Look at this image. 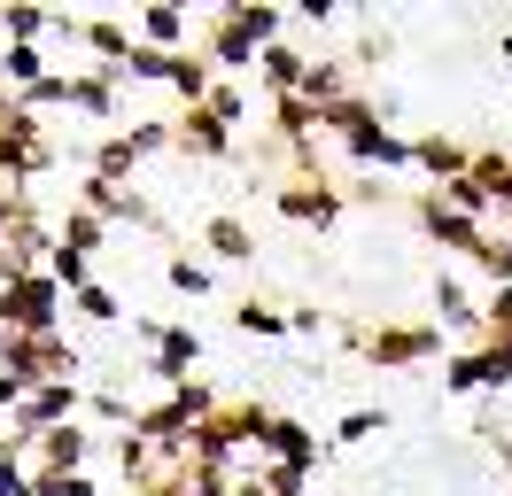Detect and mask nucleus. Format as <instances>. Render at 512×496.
Here are the masks:
<instances>
[{
    "label": "nucleus",
    "mask_w": 512,
    "mask_h": 496,
    "mask_svg": "<svg viewBox=\"0 0 512 496\" xmlns=\"http://www.w3.org/2000/svg\"><path fill=\"white\" fill-rule=\"evenodd\" d=\"M256 70H264L272 101H280V93H303V70H311V55H303V47H280V39H272V47L256 55Z\"/></svg>",
    "instance_id": "obj_19"
},
{
    "label": "nucleus",
    "mask_w": 512,
    "mask_h": 496,
    "mask_svg": "<svg viewBox=\"0 0 512 496\" xmlns=\"http://www.w3.org/2000/svg\"><path fill=\"white\" fill-rule=\"evenodd\" d=\"M24 396H32V388H24L16 372H0V411H24Z\"/></svg>",
    "instance_id": "obj_37"
},
{
    "label": "nucleus",
    "mask_w": 512,
    "mask_h": 496,
    "mask_svg": "<svg viewBox=\"0 0 512 496\" xmlns=\"http://www.w3.org/2000/svg\"><path fill=\"white\" fill-rule=\"evenodd\" d=\"M163 279H171L179 295H210V287H218V279H210V264H202V256H187V248H171V264H163Z\"/></svg>",
    "instance_id": "obj_27"
},
{
    "label": "nucleus",
    "mask_w": 512,
    "mask_h": 496,
    "mask_svg": "<svg viewBox=\"0 0 512 496\" xmlns=\"http://www.w3.org/2000/svg\"><path fill=\"white\" fill-rule=\"evenodd\" d=\"M0 450H8V442H0Z\"/></svg>",
    "instance_id": "obj_43"
},
{
    "label": "nucleus",
    "mask_w": 512,
    "mask_h": 496,
    "mask_svg": "<svg viewBox=\"0 0 512 496\" xmlns=\"http://www.w3.org/2000/svg\"><path fill=\"white\" fill-rule=\"evenodd\" d=\"M342 148H350V163H381V171H412V140H396L381 124V109L373 117H357L350 132H342Z\"/></svg>",
    "instance_id": "obj_10"
},
{
    "label": "nucleus",
    "mask_w": 512,
    "mask_h": 496,
    "mask_svg": "<svg viewBox=\"0 0 512 496\" xmlns=\"http://www.w3.org/2000/svg\"><path fill=\"white\" fill-rule=\"evenodd\" d=\"M256 481H264V496H303V481H311V465H264Z\"/></svg>",
    "instance_id": "obj_32"
},
{
    "label": "nucleus",
    "mask_w": 512,
    "mask_h": 496,
    "mask_svg": "<svg viewBox=\"0 0 512 496\" xmlns=\"http://www.w3.org/2000/svg\"><path fill=\"white\" fill-rule=\"evenodd\" d=\"M505 62H512V31H505Z\"/></svg>",
    "instance_id": "obj_39"
},
{
    "label": "nucleus",
    "mask_w": 512,
    "mask_h": 496,
    "mask_svg": "<svg viewBox=\"0 0 512 496\" xmlns=\"http://www.w3.org/2000/svg\"><path fill=\"white\" fill-rule=\"evenodd\" d=\"M140 47H156V55H179V47H187V8H171V0H148V8H140Z\"/></svg>",
    "instance_id": "obj_17"
},
{
    "label": "nucleus",
    "mask_w": 512,
    "mask_h": 496,
    "mask_svg": "<svg viewBox=\"0 0 512 496\" xmlns=\"http://www.w3.org/2000/svg\"><path fill=\"white\" fill-rule=\"evenodd\" d=\"M412 210H419V225H427V241H443L450 256H474V248H481V225H474V217H458V210L443 202V194H435V186L419 194Z\"/></svg>",
    "instance_id": "obj_11"
},
{
    "label": "nucleus",
    "mask_w": 512,
    "mask_h": 496,
    "mask_svg": "<svg viewBox=\"0 0 512 496\" xmlns=\"http://www.w3.org/2000/svg\"><path fill=\"white\" fill-rule=\"evenodd\" d=\"M70 109H86V117H117V70H86V78H70Z\"/></svg>",
    "instance_id": "obj_23"
},
{
    "label": "nucleus",
    "mask_w": 512,
    "mask_h": 496,
    "mask_svg": "<svg viewBox=\"0 0 512 496\" xmlns=\"http://www.w3.org/2000/svg\"><path fill=\"white\" fill-rule=\"evenodd\" d=\"M443 388H450V396H474V388H512V357L497 349V341H474V349L443 357Z\"/></svg>",
    "instance_id": "obj_9"
},
{
    "label": "nucleus",
    "mask_w": 512,
    "mask_h": 496,
    "mask_svg": "<svg viewBox=\"0 0 512 496\" xmlns=\"http://www.w3.org/2000/svg\"><path fill=\"white\" fill-rule=\"evenodd\" d=\"M202 248L225 256V264H249V256H256V233L241 225V217H210V225H202Z\"/></svg>",
    "instance_id": "obj_22"
},
{
    "label": "nucleus",
    "mask_w": 512,
    "mask_h": 496,
    "mask_svg": "<svg viewBox=\"0 0 512 496\" xmlns=\"http://www.w3.org/2000/svg\"><path fill=\"white\" fill-rule=\"evenodd\" d=\"M156 148H171V117H140V124H125V132H109V140H101V148L86 155V163H94L86 179L132 186V171H140V163H148Z\"/></svg>",
    "instance_id": "obj_4"
},
{
    "label": "nucleus",
    "mask_w": 512,
    "mask_h": 496,
    "mask_svg": "<svg viewBox=\"0 0 512 496\" xmlns=\"http://www.w3.org/2000/svg\"><path fill=\"white\" fill-rule=\"evenodd\" d=\"M0 372H16V380L39 396V388H63V380H78V349H70L63 334H8Z\"/></svg>",
    "instance_id": "obj_3"
},
{
    "label": "nucleus",
    "mask_w": 512,
    "mask_h": 496,
    "mask_svg": "<svg viewBox=\"0 0 512 496\" xmlns=\"http://www.w3.org/2000/svg\"><path fill=\"white\" fill-rule=\"evenodd\" d=\"M233 496H264V481H233Z\"/></svg>",
    "instance_id": "obj_38"
},
{
    "label": "nucleus",
    "mask_w": 512,
    "mask_h": 496,
    "mask_svg": "<svg viewBox=\"0 0 512 496\" xmlns=\"http://www.w3.org/2000/svg\"><path fill=\"white\" fill-rule=\"evenodd\" d=\"M334 496H350V489H334Z\"/></svg>",
    "instance_id": "obj_42"
},
{
    "label": "nucleus",
    "mask_w": 512,
    "mask_h": 496,
    "mask_svg": "<svg viewBox=\"0 0 512 496\" xmlns=\"http://www.w3.org/2000/svg\"><path fill=\"white\" fill-rule=\"evenodd\" d=\"M194 496H233V465H194Z\"/></svg>",
    "instance_id": "obj_36"
},
{
    "label": "nucleus",
    "mask_w": 512,
    "mask_h": 496,
    "mask_svg": "<svg viewBox=\"0 0 512 496\" xmlns=\"http://www.w3.org/2000/svg\"><path fill=\"white\" fill-rule=\"evenodd\" d=\"M0 326H8V334H55V326H63V287L47 272L8 279V287H0Z\"/></svg>",
    "instance_id": "obj_6"
},
{
    "label": "nucleus",
    "mask_w": 512,
    "mask_h": 496,
    "mask_svg": "<svg viewBox=\"0 0 512 496\" xmlns=\"http://www.w3.org/2000/svg\"><path fill=\"white\" fill-rule=\"evenodd\" d=\"M78 39H86V47L101 55V70H125V55L140 47V39H132L125 24H109V16H86V24H78Z\"/></svg>",
    "instance_id": "obj_21"
},
{
    "label": "nucleus",
    "mask_w": 512,
    "mask_h": 496,
    "mask_svg": "<svg viewBox=\"0 0 512 496\" xmlns=\"http://www.w3.org/2000/svg\"><path fill=\"white\" fill-rule=\"evenodd\" d=\"M171 93H179L187 109H202V101L218 93V62L202 55V47H179V55H171Z\"/></svg>",
    "instance_id": "obj_16"
},
{
    "label": "nucleus",
    "mask_w": 512,
    "mask_h": 496,
    "mask_svg": "<svg viewBox=\"0 0 512 496\" xmlns=\"http://www.w3.org/2000/svg\"><path fill=\"white\" fill-rule=\"evenodd\" d=\"M0 349H8V326H0Z\"/></svg>",
    "instance_id": "obj_41"
},
{
    "label": "nucleus",
    "mask_w": 512,
    "mask_h": 496,
    "mask_svg": "<svg viewBox=\"0 0 512 496\" xmlns=\"http://www.w3.org/2000/svg\"><path fill=\"white\" fill-rule=\"evenodd\" d=\"M202 109H210V117H225V124H241V117H249V101H241V86H225V78H218V93H210Z\"/></svg>",
    "instance_id": "obj_35"
},
{
    "label": "nucleus",
    "mask_w": 512,
    "mask_h": 496,
    "mask_svg": "<svg viewBox=\"0 0 512 496\" xmlns=\"http://www.w3.org/2000/svg\"><path fill=\"white\" fill-rule=\"evenodd\" d=\"M47 78V62H39V47H0V86L8 93H24Z\"/></svg>",
    "instance_id": "obj_26"
},
{
    "label": "nucleus",
    "mask_w": 512,
    "mask_h": 496,
    "mask_svg": "<svg viewBox=\"0 0 512 496\" xmlns=\"http://www.w3.org/2000/svg\"><path fill=\"white\" fill-rule=\"evenodd\" d=\"M32 489H39V496H101L86 473H32Z\"/></svg>",
    "instance_id": "obj_33"
},
{
    "label": "nucleus",
    "mask_w": 512,
    "mask_h": 496,
    "mask_svg": "<svg viewBox=\"0 0 512 496\" xmlns=\"http://www.w3.org/2000/svg\"><path fill=\"white\" fill-rule=\"evenodd\" d=\"M78 465H86V427H78V419L39 434V473H78Z\"/></svg>",
    "instance_id": "obj_18"
},
{
    "label": "nucleus",
    "mask_w": 512,
    "mask_h": 496,
    "mask_svg": "<svg viewBox=\"0 0 512 496\" xmlns=\"http://www.w3.org/2000/svg\"><path fill=\"white\" fill-rule=\"evenodd\" d=\"M381 427H388V411H381V403H357V411H342V419H334L326 450H350V442H373Z\"/></svg>",
    "instance_id": "obj_24"
},
{
    "label": "nucleus",
    "mask_w": 512,
    "mask_h": 496,
    "mask_svg": "<svg viewBox=\"0 0 512 496\" xmlns=\"http://www.w3.org/2000/svg\"><path fill=\"white\" fill-rule=\"evenodd\" d=\"M435 310H443V326H458V334H481V310H474V295L458 287V279H435Z\"/></svg>",
    "instance_id": "obj_25"
},
{
    "label": "nucleus",
    "mask_w": 512,
    "mask_h": 496,
    "mask_svg": "<svg viewBox=\"0 0 512 496\" xmlns=\"http://www.w3.org/2000/svg\"><path fill=\"white\" fill-rule=\"evenodd\" d=\"M505 481H512V450H505Z\"/></svg>",
    "instance_id": "obj_40"
},
{
    "label": "nucleus",
    "mask_w": 512,
    "mask_h": 496,
    "mask_svg": "<svg viewBox=\"0 0 512 496\" xmlns=\"http://www.w3.org/2000/svg\"><path fill=\"white\" fill-rule=\"evenodd\" d=\"M350 341H357V357H365V365H419V357H450L443 349V326H427V318H419V326H396V318H388V326H373V334H365V326H350Z\"/></svg>",
    "instance_id": "obj_5"
},
{
    "label": "nucleus",
    "mask_w": 512,
    "mask_h": 496,
    "mask_svg": "<svg viewBox=\"0 0 512 496\" xmlns=\"http://www.w3.org/2000/svg\"><path fill=\"white\" fill-rule=\"evenodd\" d=\"M233 326H241V334H288V310H272V303H256V295H241V303H233Z\"/></svg>",
    "instance_id": "obj_30"
},
{
    "label": "nucleus",
    "mask_w": 512,
    "mask_h": 496,
    "mask_svg": "<svg viewBox=\"0 0 512 496\" xmlns=\"http://www.w3.org/2000/svg\"><path fill=\"white\" fill-rule=\"evenodd\" d=\"M55 241H63V248H78V256H94V248L109 241V225H101V217H86V210H70V217H63V233H55Z\"/></svg>",
    "instance_id": "obj_31"
},
{
    "label": "nucleus",
    "mask_w": 512,
    "mask_h": 496,
    "mask_svg": "<svg viewBox=\"0 0 512 496\" xmlns=\"http://www.w3.org/2000/svg\"><path fill=\"white\" fill-rule=\"evenodd\" d=\"M280 16H288V8H218V24H210V47H202V55L218 62V70H249V62L280 39Z\"/></svg>",
    "instance_id": "obj_1"
},
{
    "label": "nucleus",
    "mask_w": 512,
    "mask_h": 496,
    "mask_svg": "<svg viewBox=\"0 0 512 496\" xmlns=\"http://www.w3.org/2000/svg\"><path fill=\"white\" fill-rule=\"evenodd\" d=\"M171 148H187V155H210V163H225L233 155V124L210 117V109H179L171 117Z\"/></svg>",
    "instance_id": "obj_13"
},
{
    "label": "nucleus",
    "mask_w": 512,
    "mask_h": 496,
    "mask_svg": "<svg viewBox=\"0 0 512 496\" xmlns=\"http://www.w3.org/2000/svg\"><path fill=\"white\" fill-rule=\"evenodd\" d=\"M78 210L101 217V225H156V210H148L132 186H109V179H86V186H78Z\"/></svg>",
    "instance_id": "obj_12"
},
{
    "label": "nucleus",
    "mask_w": 512,
    "mask_h": 496,
    "mask_svg": "<svg viewBox=\"0 0 512 496\" xmlns=\"http://www.w3.org/2000/svg\"><path fill=\"white\" fill-rule=\"evenodd\" d=\"M70 310H78V318H94V326H117V318H125V303H117L101 279H86V287L70 295Z\"/></svg>",
    "instance_id": "obj_28"
},
{
    "label": "nucleus",
    "mask_w": 512,
    "mask_h": 496,
    "mask_svg": "<svg viewBox=\"0 0 512 496\" xmlns=\"http://www.w3.org/2000/svg\"><path fill=\"white\" fill-rule=\"evenodd\" d=\"M272 210L288 217V225H334V217H342V186L326 179V171H295V179H280L272 186Z\"/></svg>",
    "instance_id": "obj_7"
},
{
    "label": "nucleus",
    "mask_w": 512,
    "mask_h": 496,
    "mask_svg": "<svg viewBox=\"0 0 512 496\" xmlns=\"http://www.w3.org/2000/svg\"><path fill=\"white\" fill-rule=\"evenodd\" d=\"M132 326H140V341L156 349L148 372L171 380V388H187V380H194V357H202V334H194V326H163V318H132Z\"/></svg>",
    "instance_id": "obj_8"
},
{
    "label": "nucleus",
    "mask_w": 512,
    "mask_h": 496,
    "mask_svg": "<svg viewBox=\"0 0 512 496\" xmlns=\"http://www.w3.org/2000/svg\"><path fill=\"white\" fill-rule=\"evenodd\" d=\"M0 496H39V489H32V473H24V458H16V450H0Z\"/></svg>",
    "instance_id": "obj_34"
},
{
    "label": "nucleus",
    "mask_w": 512,
    "mask_h": 496,
    "mask_svg": "<svg viewBox=\"0 0 512 496\" xmlns=\"http://www.w3.org/2000/svg\"><path fill=\"white\" fill-rule=\"evenodd\" d=\"M466 264H474V272H489L497 287H512V241H505V233H481V248L466 256Z\"/></svg>",
    "instance_id": "obj_29"
},
{
    "label": "nucleus",
    "mask_w": 512,
    "mask_h": 496,
    "mask_svg": "<svg viewBox=\"0 0 512 496\" xmlns=\"http://www.w3.org/2000/svg\"><path fill=\"white\" fill-rule=\"evenodd\" d=\"M55 163V148H47V132H39V109H24L16 93H0V179L24 186L39 179Z\"/></svg>",
    "instance_id": "obj_2"
},
{
    "label": "nucleus",
    "mask_w": 512,
    "mask_h": 496,
    "mask_svg": "<svg viewBox=\"0 0 512 496\" xmlns=\"http://www.w3.org/2000/svg\"><path fill=\"white\" fill-rule=\"evenodd\" d=\"M303 101L311 109H334V101H350V70L334 55H311V70H303Z\"/></svg>",
    "instance_id": "obj_20"
},
{
    "label": "nucleus",
    "mask_w": 512,
    "mask_h": 496,
    "mask_svg": "<svg viewBox=\"0 0 512 496\" xmlns=\"http://www.w3.org/2000/svg\"><path fill=\"white\" fill-rule=\"evenodd\" d=\"M256 450H264L272 465H319L326 442L303 427V419H280V411H272V419H264V434H256Z\"/></svg>",
    "instance_id": "obj_14"
},
{
    "label": "nucleus",
    "mask_w": 512,
    "mask_h": 496,
    "mask_svg": "<svg viewBox=\"0 0 512 496\" xmlns=\"http://www.w3.org/2000/svg\"><path fill=\"white\" fill-rule=\"evenodd\" d=\"M412 171H427L435 186H450V179H466V171H474V148H466V140H435V132H427V140H412Z\"/></svg>",
    "instance_id": "obj_15"
}]
</instances>
